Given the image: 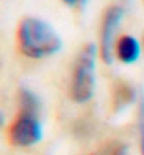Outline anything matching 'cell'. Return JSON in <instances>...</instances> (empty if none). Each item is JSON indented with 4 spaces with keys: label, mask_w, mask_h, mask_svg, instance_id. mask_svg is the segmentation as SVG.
Returning <instances> with one entry per match:
<instances>
[{
    "label": "cell",
    "mask_w": 144,
    "mask_h": 155,
    "mask_svg": "<svg viewBox=\"0 0 144 155\" xmlns=\"http://www.w3.org/2000/svg\"><path fill=\"white\" fill-rule=\"evenodd\" d=\"M62 4H66L67 8H80L86 4V0H60Z\"/></svg>",
    "instance_id": "9c48e42d"
},
{
    "label": "cell",
    "mask_w": 144,
    "mask_h": 155,
    "mask_svg": "<svg viewBox=\"0 0 144 155\" xmlns=\"http://www.w3.org/2000/svg\"><path fill=\"white\" fill-rule=\"evenodd\" d=\"M97 86V48L93 44H86L73 64L69 82V95L77 104H84L91 101Z\"/></svg>",
    "instance_id": "3957f363"
},
{
    "label": "cell",
    "mask_w": 144,
    "mask_h": 155,
    "mask_svg": "<svg viewBox=\"0 0 144 155\" xmlns=\"http://www.w3.org/2000/svg\"><path fill=\"white\" fill-rule=\"evenodd\" d=\"M95 155H128V148H126V144H122L119 140H111V142L104 144Z\"/></svg>",
    "instance_id": "ba28073f"
},
{
    "label": "cell",
    "mask_w": 144,
    "mask_h": 155,
    "mask_svg": "<svg viewBox=\"0 0 144 155\" xmlns=\"http://www.w3.org/2000/svg\"><path fill=\"white\" fill-rule=\"evenodd\" d=\"M40 99L29 88L18 91V113L13 119L8 137L13 146L29 148L40 142L42 139V122H40Z\"/></svg>",
    "instance_id": "6da1fadb"
},
{
    "label": "cell",
    "mask_w": 144,
    "mask_h": 155,
    "mask_svg": "<svg viewBox=\"0 0 144 155\" xmlns=\"http://www.w3.org/2000/svg\"><path fill=\"white\" fill-rule=\"evenodd\" d=\"M140 57V44L133 35H120L115 44V58L122 64H133Z\"/></svg>",
    "instance_id": "5b68a950"
},
{
    "label": "cell",
    "mask_w": 144,
    "mask_h": 155,
    "mask_svg": "<svg viewBox=\"0 0 144 155\" xmlns=\"http://www.w3.org/2000/svg\"><path fill=\"white\" fill-rule=\"evenodd\" d=\"M131 101H133V88L128 86V84H124V82H119L115 86V106L124 108Z\"/></svg>",
    "instance_id": "8992f818"
},
{
    "label": "cell",
    "mask_w": 144,
    "mask_h": 155,
    "mask_svg": "<svg viewBox=\"0 0 144 155\" xmlns=\"http://www.w3.org/2000/svg\"><path fill=\"white\" fill-rule=\"evenodd\" d=\"M124 17V9L120 6H111L106 9L100 24V38H99V51L106 64H111L115 58V44H117V33L120 28Z\"/></svg>",
    "instance_id": "277c9868"
},
{
    "label": "cell",
    "mask_w": 144,
    "mask_h": 155,
    "mask_svg": "<svg viewBox=\"0 0 144 155\" xmlns=\"http://www.w3.org/2000/svg\"><path fill=\"white\" fill-rule=\"evenodd\" d=\"M17 44L20 53L28 58H47L62 49L58 33L46 20L37 17H28L18 24Z\"/></svg>",
    "instance_id": "7a4b0ae2"
},
{
    "label": "cell",
    "mask_w": 144,
    "mask_h": 155,
    "mask_svg": "<svg viewBox=\"0 0 144 155\" xmlns=\"http://www.w3.org/2000/svg\"><path fill=\"white\" fill-rule=\"evenodd\" d=\"M2 122H4V117H2V113H0V126H2Z\"/></svg>",
    "instance_id": "30bf717a"
},
{
    "label": "cell",
    "mask_w": 144,
    "mask_h": 155,
    "mask_svg": "<svg viewBox=\"0 0 144 155\" xmlns=\"http://www.w3.org/2000/svg\"><path fill=\"white\" fill-rule=\"evenodd\" d=\"M137 128H139V148H140V155H144V93H140V97H139Z\"/></svg>",
    "instance_id": "52a82bcc"
}]
</instances>
